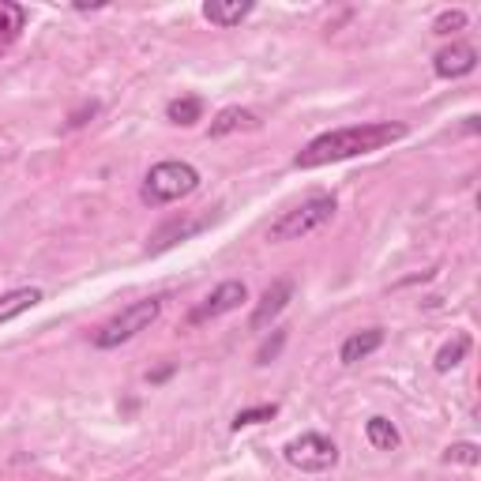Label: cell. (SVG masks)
I'll return each instance as SVG.
<instances>
[{
	"label": "cell",
	"instance_id": "1",
	"mask_svg": "<svg viewBox=\"0 0 481 481\" xmlns=\"http://www.w3.org/2000/svg\"><path fill=\"white\" fill-rule=\"evenodd\" d=\"M403 136H406V129L403 124H391V120H369V124H353V129H334V132L316 136L308 147H301L294 165L298 170H320V165H331V162L372 155Z\"/></svg>",
	"mask_w": 481,
	"mask_h": 481
},
{
	"label": "cell",
	"instance_id": "2",
	"mask_svg": "<svg viewBox=\"0 0 481 481\" xmlns=\"http://www.w3.org/2000/svg\"><path fill=\"white\" fill-rule=\"evenodd\" d=\"M196 188H200L196 165H188V162H158V165H151V174L143 177L139 200L151 203V207H162V203H174L181 196H192Z\"/></svg>",
	"mask_w": 481,
	"mask_h": 481
},
{
	"label": "cell",
	"instance_id": "3",
	"mask_svg": "<svg viewBox=\"0 0 481 481\" xmlns=\"http://www.w3.org/2000/svg\"><path fill=\"white\" fill-rule=\"evenodd\" d=\"M334 218V196H308L305 203H298L294 211H286L275 226L267 229V241L271 245H282V241H301L308 234H316L320 226H327Z\"/></svg>",
	"mask_w": 481,
	"mask_h": 481
},
{
	"label": "cell",
	"instance_id": "4",
	"mask_svg": "<svg viewBox=\"0 0 481 481\" xmlns=\"http://www.w3.org/2000/svg\"><path fill=\"white\" fill-rule=\"evenodd\" d=\"M158 312H162V301H158V298H143V301L124 305L113 320H106V324L94 331V346H98V350H113V346H120V343L136 339L139 331H147V327L158 320Z\"/></svg>",
	"mask_w": 481,
	"mask_h": 481
},
{
	"label": "cell",
	"instance_id": "5",
	"mask_svg": "<svg viewBox=\"0 0 481 481\" xmlns=\"http://www.w3.org/2000/svg\"><path fill=\"white\" fill-rule=\"evenodd\" d=\"M282 455H286V463L294 470H301V474H324V470H331L334 463H339V448L320 432L294 436V441L282 448Z\"/></svg>",
	"mask_w": 481,
	"mask_h": 481
},
{
	"label": "cell",
	"instance_id": "6",
	"mask_svg": "<svg viewBox=\"0 0 481 481\" xmlns=\"http://www.w3.org/2000/svg\"><path fill=\"white\" fill-rule=\"evenodd\" d=\"M248 298V289H245V282H237V279H229V282H222L218 289H211L192 312H188V324L192 327H200V324H207V320H218V316H226V312H234V308H241V301Z\"/></svg>",
	"mask_w": 481,
	"mask_h": 481
},
{
	"label": "cell",
	"instance_id": "7",
	"mask_svg": "<svg viewBox=\"0 0 481 481\" xmlns=\"http://www.w3.org/2000/svg\"><path fill=\"white\" fill-rule=\"evenodd\" d=\"M289 301H294V282H289V279H275V282L263 289V298H260V305L253 312V331H263L271 320H279L282 308Z\"/></svg>",
	"mask_w": 481,
	"mask_h": 481
},
{
	"label": "cell",
	"instance_id": "8",
	"mask_svg": "<svg viewBox=\"0 0 481 481\" xmlns=\"http://www.w3.org/2000/svg\"><path fill=\"white\" fill-rule=\"evenodd\" d=\"M432 68L441 79H459V76H467L477 68V49L467 46V41H451L448 49H441L432 57Z\"/></svg>",
	"mask_w": 481,
	"mask_h": 481
},
{
	"label": "cell",
	"instance_id": "9",
	"mask_svg": "<svg viewBox=\"0 0 481 481\" xmlns=\"http://www.w3.org/2000/svg\"><path fill=\"white\" fill-rule=\"evenodd\" d=\"M380 346H384V331L380 327H365V331H353L350 339L343 343L339 358H343V365H358V361H365L369 353H376Z\"/></svg>",
	"mask_w": 481,
	"mask_h": 481
},
{
	"label": "cell",
	"instance_id": "10",
	"mask_svg": "<svg viewBox=\"0 0 481 481\" xmlns=\"http://www.w3.org/2000/svg\"><path fill=\"white\" fill-rule=\"evenodd\" d=\"M248 15H253V0H207L203 4V19L215 27H237Z\"/></svg>",
	"mask_w": 481,
	"mask_h": 481
},
{
	"label": "cell",
	"instance_id": "11",
	"mask_svg": "<svg viewBox=\"0 0 481 481\" xmlns=\"http://www.w3.org/2000/svg\"><path fill=\"white\" fill-rule=\"evenodd\" d=\"M38 301H41V289H34V286L12 289V294L0 298V324H8V320H15V316H23V312H31Z\"/></svg>",
	"mask_w": 481,
	"mask_h": 481
},
{
	"label": "cell",
	"instance_id": "12",
	"mask_svg": "<svg viewBox=\"0 0 481 481\" xmlns=\"http://www.w3.org/2000/svg\"><path fill=\"white\" fill-rule=\"evenodd\" d=\"M365 436H369V444L376 451H395L403 444V436H399V429H395V422H387V417H380V414L365 422Z\"/></svg>",
	"mask_w": 481,
	"mask_h": 481
},
{
	"label": "cell",
	"instance_id": "13",
	"mask_svg": "<svg viewBox=\"0 0 481 481\" xmlns=\"http://www.w3.org/2000/svg\"><path fill=\"white\" fill-rule=\"evenodd\" d=\"M256 113L253 110H241V106H229V110H222L215 120H211V136L215 139H222V136H229V132H237V129H256Z\"/></svg>",
	"mask_w": 481,
	"mask_h": 481
},
{
	"label": "cell",
	"instance_id": "14",
	"mask_svg": "<svg viewBox=\"0 0 481 481\" xmlns=\"http://www.w3.org/2000/svg\"><path fill=\"white\" fill-rule=\"evenodd\" d=\"M23 23H27V8L12 4V0H0V49L12 46L19 31H23Z\"/></svg>",
	"mask_w": 481,
	"mask_h": 481
},
{
	"label": "cell",
	"instance_id": "15",
	"mask_svg": "<svg viewBox=\"0 0 481 481\" xmlns=\"http://www.w3.org/2000/svg\"><path fill=\"white\" fill-rule=\"evenodd\" d=\"M467 353H470V334L459 331V334H451V339L441 350H436V361L432 365H436V372H451L455 365H463Z\"/></svg>",
	"mask_w": 481,
	"mask_h": 481
},
{
	"label": "cell",
	"instance_id": "16",
	"mask_svg": "<svg viewBox=\"0 0 481 481\" xmlns=\"http://www.w3.org/2000/svg\"><path fill=\"white\" fill-rule=\"evenodd\" d=\"M165 117H170V124H181V129H192L196 120H203V98H196V94L174 98L170 106H165Z\"/></svg>",
	"mask_w": 481,
	"mask_h": 481
},
{
	"label": "cell",
	"instance_id": "17",
	"mask_svg": "<svg viewBox=\"0 0 481 481\" xmlns=\"http://www.w3.org/2000/svg\"><path fill=\"white\" fill-rule=\"evenodd\" d=\"M207 222H211V218H196V222H170V226H162L158 234H155L151 253H162V248H170V245H177V241H184V237L200 234V229H203Z\"/></svg>",
	"mask_w": 481,
	"mask_h": 481
},
{
	"label": "cell",
	"instance_id": "18",
	"mask_svg": "<svg viewBox=\"0 0 481 481\" xmlns=\"http://www.w3.org/2000/svg\"><path fill=\"white\" fill-rule=\"evenodd\" d=\"M279 414V406L275 403H263V406H248V410H237V417H234V429L241 432V429H248V425H263V422H271V417Z\"/></svg>",
	"mask_w": 481,
	"mask_h": 481
},
{
	"label": "cell",
	"instance_id": "19",
	"mask_svg": "<svg viewBox=\"0 0 481 481\" xmlns=\"http://www.w3.org/2000/svg\"><path fill=\"white\" fill-rule=\"evenodd\" d=\"M444 463L477 467V463H481V448H477V444H470V441H463V444H451V448L444 451Z\"/></svg>",
	"mask_w": 481,
	"mask_h": 481
},
{
	"label": "cell",
	"instance_id": "20",
	"mask_svg": "<svg viewBox=\"0 0 481 481\" xmlns=\"http://www.w3.org/2000/svg\"><path fill=\"white\" fill-rule=\"evenodd\" d=\"M286 346V331H275V334H271V339L260 346V353H256V365H271V361H275L279 358V350Z\"/></svg>",
	"mask_w": 481,
	"mask_h": 481
},
{
	"label": "cell",
	"instance_id": "21",
	"mask_svg": "<svg viewBox=\"0 0 481 481\" xmlns=\"http://www.w3.org/2000/svg\"><path fill=\"white\" fill-rule=\"evenodd\" d=\"M467 27V12H444L436 15V34H451V31H463Z\"/></svg>",
	"mask_w": 481,
	"mask_h": 481
},
{
	"label": "cell",
	"instance_id": "22",
	"mask_svg": "<svg viewBox=\"0 0 481 481\" xmlns=\"http://www.w3.org/2000/svg\"><path fill=\"white\" fill-rule=\"evenodd\" d=\"M170 372H174V369H170V365H165V369H158V372H151V376H147V380H151V384H158V380H165V376H170Z\"/></svg>",
	"mask_w": 481,
	"mask_h": 481
}]
</instances>
